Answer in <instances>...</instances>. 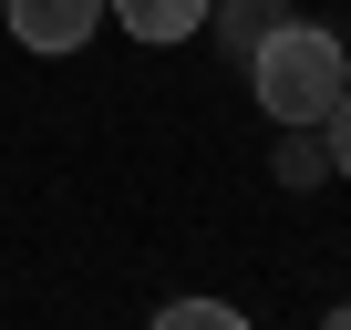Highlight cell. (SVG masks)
<instances>
[{"mask_svg": "<svg viewBox=\"0 0 351 330\" xmlns=\"http://www.w3.org/2000/svg\"><path fill=\"white\" fill-rule=\"evenodd\" d=\"M248 83H258V103H269L279 124H320V114L341 103V83H351V52H341L320 21H269L258 52H248Z\"/></svg>", "mask_w": 351, "mask_h": 330, "instance_id": "obj_1", "label": "cell"}, {"mask_svg": "<svg viewBox=\"0 0 351 330\" xmlns=\"http://www.w3.org/2000/svg\"><path fill=\"white\" fill-rule=\"evenodd\" d=\"M0 11H11L21 52H83L104 31V0H0Z\"/></svg>", "mask_w": 351, "mask_h": 330, "instance_id": "obj_2", "label": "cell"}, {"mask_svg": "<svg viewBox=\"0 0 351 330\" xmlns=\"http://www.w3.org/2000/svg\"><path fill=\"white\" fill-rule=\"evenodd\" d=\"M104 21H124L134 42H186L207 31V0H104Z\"/></svg>", "mask_w": 351, "mask_h": 330, "instance_id": "obj_3", "label": "cell"}, {"mask_svg": "<svg viewBox=\"0 0 351 330\" xmlns=\"http://www.w3.org/2000/svg\"><path fill=\"white\" fill-rule=\"evenodd\" d=\"M269 176H279V186H320V176H330V144H320V124H279V144H269Z\"/></svg>", "mask_w": 351, "mask_h": 330, "instance_id": "obj_4", "label": "cell"}, {"mask_svg": "<svg viewBox=\"0 0 351 330\" xmlns=\"http://www.w3.org/2000/svg\"><path fill=\"white\" fill-rule=\"evenodd\" d=\"M207 21H217V31H228L238 52H258V31L279 21V0H207Z\"/></svg>", "mask_w": 351, "mask_h": 330, "instance_id": "obj_5", "label": "cell"}, {"mask_svg": "<svg viewBox=\"0 0 351 330\" xmlns=\"http://www.w3.org/2000/svg\"><path fill=\"white\" fill-rule=\"evenodd\" d=\"M155 320H165V330H238V309H228V299H165Z\"/></svg>", "mask_w": 351, "mask_h": 330, "instance_id": "obj_6", "label": "cell"}, {"mask_svg": "<svg viewBox=\"0 0 351 330\" xmlns=\"http://www.w3.org/2000/svg\"><path fill=\"white\" fill-rule=\"evenodd\" d=\"M320 144H330V176H351V83H341V103L320 114Z\"/></svg>", "mask_w": 351, "mask_h": 330, "instance_id": "obj_7", "label": "cell"}]
</instances>
